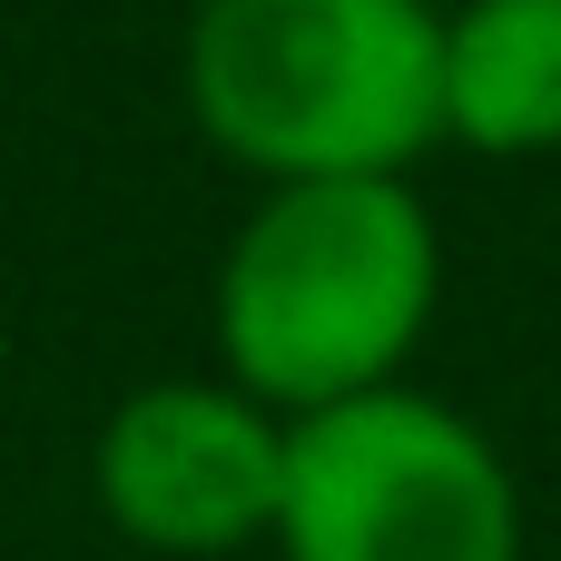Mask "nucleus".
<instances>
[{
	"instance_id": "1",
	"label": "nucleus",
	"mask_w": 561,
	"mask_h": 561,
	"mask_svg": "<svg viewBox=\"0 0 561 561\" xmlns=\"http://www.w3.org/2000/svg\"><path fill=\"white\" fill-rule=\"evenodd\" d=\"M444 286L434 217L404 178L266 187L217 266V355L266 414H325L414 355Z\"/></svg>"
},
{
	"instance_id": "2",
	"label": "nucleus",
	"mask_w": 561,
	"mask_h": 561,
	"mask_svg": "<svg viewBox=\"0 0 561 561\" xmlns=\"http://www.w3.org/2000/svg\"><path fill=\"white\" fill-rule=\"evenodd\" d=\"M187 108L266 187L404 178L444 138L434 0H197Z\"/></svg>"
},
{
	"instance_id": "3",
	"label": "nucleus",
	"mask_w": 561,
	"mask_h": 561,
	"mask_svg": "<svg viewBox=\"0 0 561 561\" xmlns=\"http://www.w3.org/2000/svg\"><path fill=\"white\" fill-rule=\"evenodd\" d=\"M286 561H523V493L483 424L414 385L286 424Z\"/></svg>"
},
{
	"instance_id": "4",
	"label": "nucleus",
	"mask_w": 561,
	"mask_h": 561,
	"mask_svg": "<svg viewBox=\"0 0 561 561\" xmlns=\"http://www.w3.org/2000/svg\"><path fill=\"white\" fill-rule=\"evenodd\" d=\"M108 523L148 552H237L276 542L286 424L237 385H138L89 454Z\"/></svg>"
},
{
	"instance_id": "5",
	"label": "nucleus",
	"mask_w": 561,
	"mask_h": 561,
	"mask_svg": "<svg viewBox=\"0 0 561 561\" xmlns=\"http://www.w3.org/2000/svg\"><path fill=\"white\" fill-rule=\"evenodd\" d=\"M444 138H473L483 158L561 148V0L444 10Z\"/></svg>"
}]
</instances>
